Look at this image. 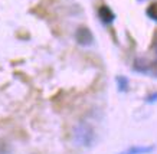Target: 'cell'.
Masks as SVG:
<instances>
[{
  "instance_id": "1",
  "label": "cell",
  "mask_w": 157,
  "mask_h": 154,
  "mask_svg": "<svg viewBox=\"0 0 157 154\" xmlns=\"http://www.w3.org/2000/svg\"><path fill=\"white\" fill-rule=\"evenodd\" d=\"M74 137L78 144L84 145V147H91L95 141V131L86 122H81L75 127L74 130Z\"/></svg>"
},
{
  "instance_id": "2",
  "label": "cell",
  "mask_w": 157,
  "mask_h": 154,
  "mask_svg": "<svg viewBox=\"0 0 157 154\" xmlns=\"http://www.w3.org/2000/svg\"><path fill=\"white\" fill-rule=\"evenodd\" d=\"M75 38H76V42H78L79 45H82V46L91 45L92 43V40H94V36H92V33H91V30L88 29V28H85V26L78 28Z\"/></svg>"
},
{
  "instance_id": "3",
  "label": "cell",
  "mask_w": 157,
  "mask_h": 154,
  "mask_svg": "<svg viewBox=\"0 0 157 154\" xmlns=\"http://www.w3.org/2000/svg\"><path fill=\"white\" fill-rule=\"evenodd\" d=\"M98 17L101 19L102 23L109 24L114 22L115 15L113 13V10L109 9L108 6H101V7H98Z\"/></svg>"
},
{
  "instance_id": "4",
  "label": "cell",
  "mask_w": 157,
  "mask_h": 154,
  "mask_svg": "<svg viewBox=\"0 0 157 154\" xmlns=\"http://www.w3.org/2000/svg\"><path fill=\"white\" fill-rule=\"evenodd\" d=\"M151 151H154V145H133L120 154H148Z\"/></svg>"
},
{
  "instance_id": "5",
  "label": "cell",
  "mask_w": 157,
  "mask_h": 154,
  "mask_svg": "<svg viewBox=\"0 0 157 154\" xmlns=\"http://www.w3.org/2000/svg\"><path fill=\"white\" fill-rule=\"evenodd\" d=\"M133 69L136 72H140V73L150 72V63L146 59H136L133 65Z\"/></svg>"
},
{
  "instance_id": "6",
  "label": "cell",
  "mask_w": 157,
  "mask_h": 154,
  "mask_svg": "<svg viewBox=\"0 0 157 154\" xmlns=\"http://www.w3.org/2000/svg\"><path fill=\"white\" fill-rule=\"evenodd\" d=\"M146 15L151 20L157 22V2H154V3H151V5L148 6L147 10H146Z\"/></svg>"
},
{
  "instance_id": "7",
  "label": "cell",
  "mask_w": 157,
  "mask_h": 154,
  "mask_svg": "<svg viewBox=\"0 0 157 154\" xmlns=\"http://www.w3.org/2000/svg\"><path fill=\"white\" fill-rule=\"evenodd\" d=\"M117 84H118L120 91H127L128 89V79L125 77H118L117 78Z\"/></svg>"
},
{
  "instance_id": "8",
  "label": "cell",
  "mask_w": 157,
  "mask_h": 154,
  "mask_svg": "<svg viewBox=\"0 0 157 154\" xmlns=\"http://www.w3.org/2000/svg\"><path fill=\"white\" fill-rule=\"evenodd\" d=\"M150 72H151L154 77H157V61H154V62L150 65Z\"/></svg>"
},
{
  "instance_id": "9",
  "label": "cell",
  "mask_w": 157,
  "mask_h": 154,
  "mask_svg": "<svg viewBox=\"0 0 157 154\" xmlns=\"http://www.w3.org/2000/svg\"><path fill=\"white\" fill-rule=\"evenodd\" d=\"M154 100H157V94H153L151 96H148V100H147V101H148V102H153Z\"/></svg>"
},
{
  "instance_id": "10",
  "label": "cell",
  "mask_w": 157,
  "mask_h": 154,
  "mask_svg": "<svg viewBox=\"0 0 157 154\" xmlns=\"http://www.w3.org/2000/svg\"><path fill=\"white\" fill-rule=\"evenodd\" d=\"M153 49H154V52H156V55H157V36H156V39H154V45H153Z\"/></svg>"
}]
</instances>
